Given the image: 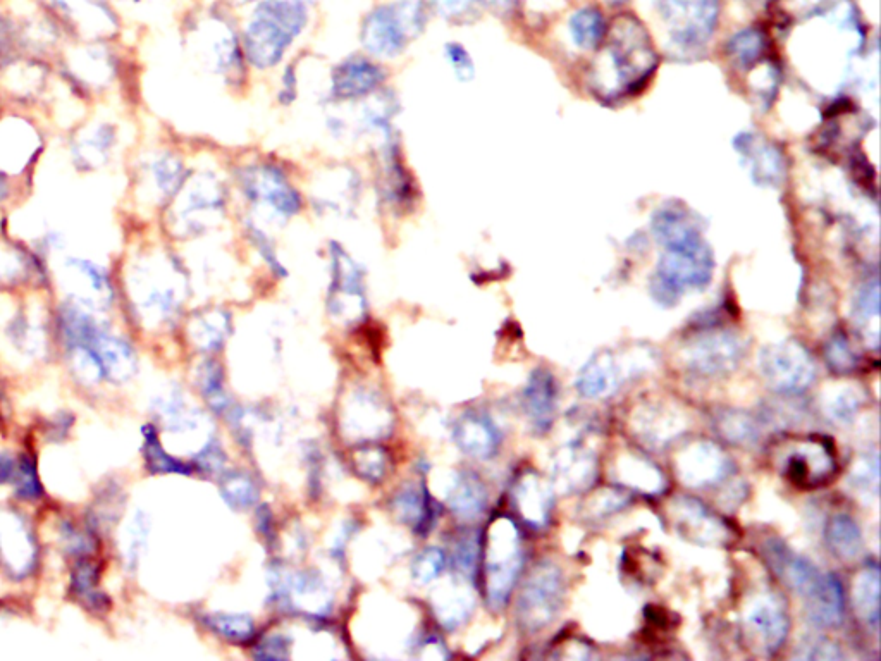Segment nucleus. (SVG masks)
I'll return each instance as SVG.
<instances>
[{"label":"nucleus","mask_w":881,"mask_h":661,"mask_svg":"<svg viewBox=\"0 0 881 661\" xmlns=\"http://www.w3.org/2000/svg\"><path fill=\"white\" fill-rule=\"evenodd\" d=\"M307 23L309 13L302 0H262L243 33L245 57L257 69L278 66Z\"/></svg>","instance_id":"nucleus-1"},{"label":"nucleus","mask_w":881,"mask_h":661,"mask_svg":"<svg viewBox=\"0 0 881 661\" xmlns=\"http://www.w3.org/2000/svg\"><path fill=\"white\" fill-rule=\"evenodd\" d=\"M715 255L709 245L699 240L665 248L649 279V291L661 307H675L687 291H701L711 283Z\"/></svg>","instance_id":"nucleus-2"},{"label":"nucleus","mask_w":881,"mask_h":661,"mask_svg":"<svg viewBox=\"0 0 881 661\" xmlns=\"http://www.w3.org/2000/svg\"><path fill=\"white\" fill-rule=\"evenodd\" d=\"M427 23V9L419 0H398L377 6L364 19L362 42L377 57H398L419 37Z\"/></svg>","instance_id":"nucleus-3"},{"label":"nucleus","mask_w":881,"mask_h":661,"mask_svg":"<svg viewBox=\"0 0 881 661\" xmlns=\"http://www.w3.org/2000/svg\"><path fill=\"white\" fill-rule=\"evenodd\" d=\"M565 591V575L556 563L544 560L536 565L518 594V627L527 634L544 631L561 612Z\"/></svg>","instance_id":"nucleus-4"},{"label":"nucleus","mask_w":881,"mask_h":661,"mask_svg":"<svg viewBox=\"0 0 881 661\" xmlns=\"http://www.w3.org/2000/svg\"><path fill=\"white\" fill-rule=\"evenodd\" d=\"M522 570V543L513 520L500 517L487 532L486 591L487 601L500 610L512 594Z\"/></svg>","instance_id":"nucleus-5"},{"label":"nucleus","mask_w":881,"mask_h":661,"mask_svg":"<svg viewBox=\"0 0 881 661\" xmlns=\"http://www.w3.org/2000/svg\"><path fill=\"white\" fill-rule=\"evenodd\" d=\"M758 365L764 383L778 395H802L816 379L814 359L808 348L797 340L777 341L764 346L759 353Z\"/></svg>","instance_id":"nucleus-6"},{"label":"nucleus","mask_w":881,"mask_h":661,"mask_svg":"<svg viewBox=\"0 0 881 661\" xmlns=\"http://www.w3.org/2000/svg\"><path fill=\"white\" fill-rule=\"evenodd\" d=\"M238 181L241 192L253 207L279 221H288L302 211V195L279 167L272 164L245 167Z\"/></svg>","instance_id":"nucleus-7"},{"label":"nucleus","mask_w":881,"mask_h":661,"mask_svg":"<svg viewBox=\"0 0 881 661\" xmlns=\"http://www.w3.org/2000/svg\"><path fill=\"white\" fill-rule=\"evenodd\" d=\"M670 40L684 54H696L708 44L718 21V0H658Z\"/></svg>","instance_id":"nucleus-8"},{"label":"nucleus","mask_w":881,"mask_h":661,"mask_svg":"<svg viewBox=\"0 0 881 661\" xmlns=\"http://www.w3.org/2000/svg\"><path fill=\"white\" fill-rule=\"evenodd\" d=\"M746 355V343L739 334L716 329L697 334L685 345L682 359L689 371L699 376H725L735 371Z\"/></svg>","instance_id":"nucleus-9"},{"label":"nucleus","mask_w":881,"mask_h":661,"mask_svg":"<svg viewBox=\"0 0 881 661\" xmlns=\"http://www.w3.org/2000/svg\"><path fill=\"white\" fill-rule=\"evenodd\" d=\"M327 307L339 322H357L365 316L364 269L353 260L345 248L331 245V285L327 293Z\"/></svg>","instance_id":"nucleus-10"},{"label":"nucleus","mask_w":881,"mask_h":661,"mask_svg":"<svg viewBox=\"0 0 881 661\" xmlns=\"http://www.w3.org/2000/svg\"><path fill=\"white\" fill-rule=\"evenodd\" d=\"M627 28L629 30H622V33L618 30L620 37L615 38L610 47V62L620 93L635 92V88L642 87L656 68V54L646 37L641 40L644 35L641 28Z\"/></svg>","instance_id":"nucleus-11"},{"label":"nucleus","mask_w":881,"mask_h":661,"mask_svg":"<svg viewBox=\"0 0 881 661\" xmlns=\"http://www.w3.org/2000/svg\"><path fill=\"white\" fill-rule=\"evenodd\" d=\"M646 357V355H644ZM647 365H641V359L634 364V359L625 360L613 350L594 353L575 377V390L584 398L601 400L615 395L625 379L634 376V371H646Z\"/></svg>","instance_id":"nucleus-12"},{"label":"nucleus","mask_w":881,"mask_h":661,"mask_svg":"<svg viewBox=\"0 0 881 661\" xmlns=\"http://www.w3.org/2000/svg\"><path fill=\"white\" fill-rule=\"evenodd\" d=\"M787 610L775 594H759L744 613V634L752 649L775 655L789 634Z\"/></svg>","instance_id":"nucleus-13"},{"label":"nucleus","mask_w":881,"mask_h":661,"mask_svg":"<svg viewBox=\"0 0 881 661\" xmlns=\"http://www.w3.org/2000/svg\"><path fill=\"white\" fill-rule=\"evenodd\" d=\"M269 584L274 600L295 606L296 610L314 617H324L333 605V596L321 575L315 572L290 574L284 570H272Z\"/></svg>","instance_id":"nucleus-14"},{"label":"nucleus","mask_w":881,"mask_h":661,"mask_svg":"<svg viewBox=\"0 0 881 661\" xmlns=\"http://www.w3.org/2000/svg\"><path fill=\"white\" fill-rule=\"evenodd\" d=\"M675 470L680 481L689 488H709L730 476L732 460L713 441H694L678 451Z\"/></svg>","instance_id":"nucleus-15"},{"label":"nucleus","mask_w":881,"mask_h":661,"mask_svg":"<svg viewBox=\"0 0 881 661\" xmlns=\"http://www.w3.org/2000/svg\"><path fill=\"white\" fill-rule=\"evenodd\" d=\"M783 476L797 488H818L837 472L830 448L818 439H802L789 446L782 457Z\"/></svg>","instance_id":"nucleus-16"},{"label":"nucleus","mask_w":881,"mask_h":661,"mask_svg":"<svg viewBox=\"0 0 881 661\" xmlns=\"http://www.w3.org/2000/svg\"><path fill=\"white\" fill-rule=\"evenodd\" d=\"M630 426L641 443L660 450L685 433L687 417L675 403L649 400L632 412Z\"/></svg>","instance_id":"nucleus-17"},{"label":"nucleus","mask_w":881,"mask_h":661,"mask_svg":"<svg viewBox=\"0 0 881 661\" xmlns=\"http://www.w3.org/2000/svg\"><path fill=\"white\" fill-rule=\"evenodd\" d=\"M670 513L675 531L691 543L721 546L730 541L732 531L727 524L696 498H677L672 503Z\"/></svg>","instance_id":"nucleus-18"},{"label":"nucleus","mask_w":881,"mask_h":661,"mask_svg":"<svg viewBox=\"0 0 881 661\" xmlns=\"http://www.w3.org/2000/svg\"><path fill=\"white\" fill-rule=\"evenodd\" d=\"M763 555L778 579L802 600L820 584L825 575L808 556L799 555L782 539H768L763 544Z\"/></svg>","instance_id":"nucleus-19"},{"label":"nucleus","mask_w":881,"mask_h":661,"mask_svg":"<svg viewBox=\"0 0 881 661\" xmlns=\"http://www.w3.org/2000/svg\"><path fill=\"white\" fill-rule=\"evenodd\" d=\"M598 477V455L579 441L561 446L553 458V488L561 495H577Z\"/></svg>","instance_id":"nucleus-20"},{"label":"nucleus","mask_w":881,"mask_h":661,"mask_svg":"<svg viewBox=\"0 0 881 661\" xmlns=\"http://www.w3.org/2000/svg\"><path fill=\"white\" fill-rule=\"evenodd\" d=\"M734 149L756 185L768 188L782 185L785 180V159L773 143L756 133L744 131L735 136Z\"/></svg>","instance_id":"nucleus-21"},{"label":"nucleus","mask_w":881,"mask_h":661,"mask_svg":"<svg viewBox=\"0 0 881 661\" xmlns=\"http://www.w3.org/2000/svg\"><path fill=\"white\" fill-rule=\"evenodd\" d=\"M386 75L369 57L352 56L339 62L331 73L329 97L333 102L365 99L381 87Z\"/></svg>","instance_id":"nucleus-22"},{"label":"nucleus","mask_w":881,"mask_h":661,"mask_svg":"<svg viewBox=\"0 0 881 661\" xmlns=\"http://www.w3.org/2000/svg\"><path fill=\"white\" fill-rule=\"evenodd\" d=\"M382 167L379 176V193L389 209L407 212L417 198L415 181L403 162L400 145L395 138L382 143Z\"/></svg>","instance_id":"nucleus-23"},{"label":"nucleus","mask_w":881,"mask_h":661,"mask_svg":"<svg viewBox=\"0 0 881 661\" xmlns=\"http://www.w3.org/2000/svg\"><path fill=\"white\" fill-rule=\"evenodd\" d=\"M525 415L537 434L548 433L558 408V383L553 372L536 369L525 384L522 395Z\"/></svg>","instance_id":"nucleus-24"},{"label":"nucleus","mask_w":881,"mask_h":661,"mask_svg":"<svg viewBox=\"0 0 881 661\" xmlns=\"http://www.w3.org/2000/svg\"><path fill=\"white\" fill-rule=\"evenodd\" d=\"M453 439L463 453L481 460L494 457L501 445L500 429L481 412H465L456 421Z\"/></svg>","instance_id":"nucleus-25"},{"label":"nucleus","mask_w":881,"mask_h":661,"mask_svg":"<svg viewBox=\"0 0 881 661\" xmlns=\"http://www.w3.org/2000/svg\"><path fill=\"white\" fill-rule=\"evenodd\" d=\"M513 500L522 519L530 526L541 529L548 524L555 505L553 484L529 470L515 484Z\"/></svg>","instance_id":"nucleus-26"},{"label":"nucleus","mask_w":881,"mask_h":661,"mask_svg":"<svg viewBox=\"0 0 881 661\" xmlns=\"http://www.w3.org/2000/svg\"><path fill=\"white\" fill-rule=\"evenodd\" d=\"M224 211L226 195L221 183L212 176H205L202 180L195 181L190 192L186 193L185 209L181 211V216L190 229L202 231L214 223L216 217L222 216Z\"/></svg>","instance_id":"nucleus-27"},{"label":"nucleus","mask_w":881,"mask_h":661,"mask_svg":"<svg viewBox=\"0 0 881 661\" xmlns=\"http://www.w3.org/2000/svg\"><path fill=\"white\" fill-rule=\"evenodd\" d=\"M802 601L806 615L816 627L835 629L844 622V589L835 575H823L820 584Z\"/></svg>","instance_id":"nucleus-28"},{"label":"nucleus","mask_w":881,"mask_h":661,"mask_svg":"<svg viewBox=\"0 0 881 661\" xmlns=\"http://www.w3.org/2000/svg\"><path fill=\"white\" fill-rule=\"evenodd\" d=\"M613 474L617 482L642 495H660L666 489V477L660 467L635 453H622L613 465Z\"/></svg>","instance_id":"nucleus-29"},{"label":"nucleus","mask_w":881,"mask_h":661,"mask_svg":"<svg viewBox=\"0 0 881 661\" xmlns=\"http://www.w3.org/2000/svg\"><path fill=\"white\" fill-rule=\"evenodd\" d=\"M653 235L663 248L677 247L703 238L701 226L694 214L677 205H665L656 211L653 216Z\"/></svg>","instance_id":"nucleus-30"},{"label":"nucleus","mask_w":881,"mask_h":661,"mask_svg":"<svg viewBox=\"0 0 881 661\" xmlns=\"http://www.w3.org/2000/svg\"><path fill=\"white\" fill-rule=\"evenodd\" d=\"M446 496L451 512L463 520L477 519L487 507L486 486L472 472L456 474Z\"/></svg>","instance_id":"nucleus-31"},{"label":"nucleus","mask_w":881,"mask_h":661,"mask_svg":"<svg viewBox=\"0 0 881 661\" xmlns=\"http://www.w3.org/2000/svg\"><path fill=\"white\" fill-rule=\"evenodd\" d=\"M825 541L828 550L837 556L838 560L852 562L861 556L864 550V539L861 527L857 526L856 520L849 513H835L828 520L825 529Z\"/></svg>","instance_id":"nucleus-32"},{"label":"nucleus","mask_w":881,"mask_h":661,"mask_svg":"<svg viewBox=\"0 0 881 661\" xmlns=\"http://www.w3.org/2000/svg\"><path fill=\"white\" fill-rule=\"evenodd\" d=\"M852 603L859 618L873 631L880 625V569L876 563H869L852 584Z\"/></svg>","instance_id":"nucleus-33"},{"label":"nucleus","mask_w":881,"mask_h":661,"mask_svg":"<svg viewBox=\"0 0 881 661\" xmlns=\"http://www.w3.org/2000/svg\"><path fill=\"white\" fill-rule=\"evenodd\" d=\"M398 517L413 531L424 534L434 522V503L426 488L405 486L393 501Z\"/></svg>","instance_id":"nucleus-34"},{"label":"nucleus","mask_w":881,"mask_h":661,"mask_svg":"<svg viewBox=\"0 0 881 661\" xmlns=\"http://www.w3.org/2000/svg\"><path fill=\"white\" fill-rule=\"evenodd\" d=\"M715 431L721 439L735 446L758 445L761 439V426L758 419L742 410L727 408L715 414Z\"/></svg>","instance_id":"nucleus-35"},{"label":"nucleus","mask_w":881,"mask_h":661,"mask_svg":"<svg viewBox=\"0 0 881 661\" xmlns=\"http://www.w3.org/2000/svg\"><path fill=\"white\" fill-rule=\"evenodd\" d=\"M854 317L864 334V340L873 350L880 345V285L878 279L869 281L857 293Z\"/></svg>","instance_id":"nucleus-36"},{"label":"nucleus","mask_w":881,"mask_h":661,"mask_svg":"<svg viewBox=\"0 0 881 661\" xmlns=\"http://www.w3.org/2000/svg\"><path fill=\"white\" fill-rule=\"evenodd\" d=\"M864 405L863 391L852 384H840L825 391L823 412L838 426H849Z\"/></svg>","instance_id":"nucleus-37"},{"label":"nucleus","mask_w":881,"mask_h":661,"mask_svg":"<svg viewBox=\"0 0 881 661\" xmlns=\"http://www.w3.org/2000/svg\"><path fill=\"white\" fill-rule=\"evenodd\" d=\"M331 180L333 181L324 180V190L317 192V205L334 212L353 207L357 202L360 185L357 174L350 169H341L338 174L331 176Z\"/></svg>","instance_id":"nucleus-38"},{"label":"nucleus","mask_w":881,"mask_h":661,"mask_svg":"<svg viewBox=\"0 0 881 661\" xmlns=\"http://www.w3.org/2000/svg\"><path fill=\"white\" fill-rule=\"evenodd\" d=\"M474 606V596H472L469 589H465L462 586H451L436 601L434 610H436L439 622L446 629H456L458 625H462L472 615Z\"/></svg>","instance_id":"nucleus-39"},{"label":"nucleus","mask_w":881,"mask_h":661,"mask_svg":"<svg viewBox=\"0 0 881 661\" xmlns=\"http://www.w3.org/2000/svg\"><path fill=\"white\" fill-rule=\"evenodd\" d=\"M570 33L580 49H596L606 33L603 14L594 7L580 9L570 19Z\"/></svg>","instance_id":"nucleus-40"},{"label":"nucleus","mask_w":881,"mask_h":661,"mask_svg":"<svg viewBox=\"0 0 881 661\" xmlns=\"http://www.w3.org/2000/svg\"><path fill=\"white\" fill-rule=\"evenodd\" d=\"M852 489L864 496V498H873L876 500L880 495V457L878 451L866 453L863 458H859L851 470L849 476Z\"/></svg>","instance_id":"nucleus-41"},{"label":"nucleus","mask_w":881,"mask_h":661,"mask_svg":"<svg viewBox=\"0 0 881 661\" xmlns=\"http://www.w3.org/2000/svg\"><path fill=\"white\" fill-rule=\"evenodd\" d=\"M198 348L212 352L224 343L229 333V316L224 312H210L200 317L191 329Z\"/></svg>","instance_id":"nucleus-42"},{"label":"nucleus","mask_w":881,"mask_h":661,"mask_svg":"<svg viewBox=\"0 0 881 661\" xmlns=\"http://www.w3.org/2000/svg\"><path fill=\"white\" fill-rule=\"evenodd\" d=\"M222 498L229 507L236 510H245L255 505L259 498V489L255 486L252 477L243 472H229L221 482Z\"/></svg>","instance_id":"nucleus-43"},{"label":"nucleus","mask_w":881,"mask_h":661,"mask_svg":"<svg viewBox=\"0 0 881 661\" xmlns=\"http://www.w3.org/2000/svg\"><path fill=\"white\" fill-rule=\"evenodd\" d=\"M143 436H145L143 453H145L148 469L152 470V472H161V474H171V472H174V474H190V467L188 465L179 462L178 458L167 455L161 443H159L154 427L145 426Z\"/></svg>","instance_id":"nucleus-44"},{"label":"nucleus","mask_w":881,"mask_h":661,"mask_svg":"<svg viewBox=\"0 0 881 661\" xmlns=\"http://www.w3.org/2000/svg\"><path fill=\"white\" fill-rule=\"evenodd\" d=\"M764 35L759 30H744L728 40V54L740 69H749L763 54Z\"/></svg>","instance_id":"nucleus-45"},{"label":"nucleus","mask_w":881,"mask_h":661,"mask_svg":"<svg viewBox=\"0 0 881 661\" xmlns=\"http://www.w3.org/2000/svg\"><path fill=\"white\" fill-rule=\"evenodd\" d=\"M629 503L630 495L627 491L618 488H603L584 501L582 510L586 513L587 519H606L613 513L623 510Z\"/></svg>","instance_id":"nucleus-46"},{"label":"nucleus","mask_w":881,"mask_h":661,"mask_svg":"<svg viewBox=\"0 0 881 661\" xmlns=\"http://www.w3.org/2000/svg\"><path fill=\"white\" fill-rule=\"evenodd\" d=\"M205 622L212 631L217 632L219 636L235 641V643H245L253 636L252 618L247 615H235V613H214L210 617L205 618Z\"/></svg>","instance_id":"nucleus-47"},{"label":"nucleus","mask_w":881,"mask_h":661,"mask_svg":"<svg viewBox=\"0 0 881 661\" xmlns=\"http://www.w3.org/2000/svg\"><path fill=\"white\" fill-rule=\"evenodd\" d=\"M826 362L837 374H851L859 365V353L844 333L833 334L825 345Z\"/></svg>","instance_id":"nucleus-48"},{"label":"nucleus","mask_w":881,"mask_h":661,"mask_svg":"<svg viewBox=\"0 0 881 661\" xmlns=\"http://www.w3.org/2000/svg\"><path fill=\"white\" fill-rule=\"evenodd\" d=\"M95 581H97V575H95L92 563L81 562L74 569L73 593L76 596H80L81 601L88 608H93L95 612H100V610H105L109 606V600L100 591H95Z\"/></svg>","instance_id":"nucleus-49"},{"label":"nucleus","mask_w":881,"mask_h":661,"mask_svg":"<svg viewBox=\"0 0 881 661\" xmlns=\"http://www.w3.org/2000/svg\"><path fill=\"white\" fill-rule=\"evenodd\" d=\"M353 465L362 479L379 482L386 476L388 457L377 446H364L353 453Z\"/></svg>","instance_id":"nucleus-50"},{"label":"nucleus","mask_w":881,"mask_h":661,"mask_svg":"<svg viewBox=\"0 0 881 661\" xmlns=\"http://www.w3.org/2000/svg\"><path fill=\"white\" fill-rule=\"evenodd\" d=\"M16 495L23 500H37L42 495V486L38 481L37 467L28 455L21 457L13 474Z\"/></svg>","instance_id":"nucleus-51"},{"label":"nucleus","mask_w":881,"mask_h":661,"mask_svg":"<svg viewBox=\"0 0 881 661\" xmlns=\"http://www.w3.org/2000/svg\"><path fill=\"white\" fill-rule=\"evenodd\" d=\"M200 390L204 393L210 407L222 412L228 408V398L222 388V372L219 365L214 362H207L200 372Z\"/></svg>","instance_id":"nucleus-52"},{"label":"nucleus","mask_w":881,"mask_h":661,"mask_svg":"<svg viewBox=\"0 0 881 661\" xmlns=\"http://www.w3.org/2000/svg\"><path fill=\"white\" fill-rule=\"evenodd\" d=\"M446 556L438 548H427L412 563V575L419 584H431L444 570Z\"/></svg>","instance_id":"nucleus-53"},{"label":"nucleus","mask_w":881,"mask_h":661,"mask_svg":"<svg viewBox=\"0 0 881 661\" xmlns=\"http://www.w3.org/2000/svg\"><path fill=\"white\" fill-rule=\"evenodd\" d=\"M444 59L448 62L456 80L463 81V83L474 80V59L470 56L469 50L465 49V45L458 44V42L444 45Z\"/></svg>","instance_id":"nucleus-54"},{"label":"nucleus","mask_w":881,"mask_h":661,"mask_svg":"<svg viewBox=\"0 0 881 661\" xmlns=\"http://www.w3.org/2000/svg\"><path fill=\"white\" fill-rule=\"evenodd\" d=\"M797 658L801 660H840L844 658V653L838 644L833 643L826 637H813L802 641L801 646H797Z\"/></svg>","instance_id":"nucleus-55"},{"label":"nucleus","mask_w":881,"mask_h":661,"mask_svg":"<svg viewBox=\"0 0 881 661\" xmlns=\"http://www.w3.org/2000/svg\"><path fill=\"white\" fill-rule=\"evenodd\" d=\"M247 235L252 241L253 247L259 250V254L264 257L265 262H267V266H271L272 271L276 276H283L284 267L281 262H279L278 252H276V247H274V243H272L271 238L265 235L264 231L257 226V224L247 223Z\"/></svg>","instance_id":"nucleus-56"},{"label":"nucleus","mask_w":881,"mask_h":661,"mask_svg":"<svg viewBox=\"0 0 881 661\" xmlns=\"http://www.w3.org/2000/svg\"><path fill=\"white\" fill-rule=\"evenodd\" d=\"M429 2L443 18L463 21L477 11L482 0H429Z\"/></svg>","instance_id":"nucleus-57"},{"label":"nucleus","mask_w":881,"mask_h":661,"mask_svg":"<svg viewBox=\"0 0 881 661\" xmlns=\"http://www.w3.org/2000/svg\"><path fill=\"white\" fill-rule=\"evenodd\" d=\"M477 543L474 539L465 538L456 544L455 548V567L458 572L463 575H470L475 570L477 563Z\"/></svg>","instance_id":"nucleus-58"},{"label":"nucleus","mask_w":881,"mask_h":661,"mask_svg":"<svg viewBox=\"0 0 881 661\" xmlns=\"http://www.w3.org/2000/svg\"><path fill=\"white\" fill-rule=\"evenodd\" d=\"M224 462H226V458H224L221 446L217 445V443H210V445L205 446L204 450L198 453V467L207 470V472H217V470H221Z\"/></svg>","instance_id":"nucleus-59"},{"label":"nucleus","mask_w":881,"mask_h":661,"mask_svg":"<svg viewBox=\"0 0 881 661\" xmlns=\"http://www.w3.org/2000/svg\"><path fill=\"white\" fill-rule=\"evenodd\" d=\"M298 78H296L295 69L288 66L286 71H284V75L281 76V90L278 93V99L281 104L284 106H290L296 100V95H298Z\"/></svg>","instance_id":"nucleus-60"},{"label":"nucleus","mask_w":881,"mask_h":661,"mask_svg":"<svg viewBox=\"0 0 881 661\" xmlns=\"http://www.w3.org/2000/svg\"><path fill=\"white\" fill-rule=\"evenodd\" d=\"M286 649H288V644H286V639L284 637H269L267 641L260 644L259 651H257V656L259 658H271V660H281V658H288V653H286Z\"/></svg>","instance_id":"nucleus-61"},{"label":"nucleus","mask_w":881,"mask_h":661,"mask_svg":"<svg viewBox=\"0 0 881 661\" xmlns=\"http://www.w3.org/2000/svg\"><path fill=\"white\" fill-rule=\"evenodd\" d=\"M14 469H16V462L13 458L6 453H0V484L13 479Z\"/></svg>","instance_id":"nucleus-62"},{"label":"nucleus","mask_w":881,"mask_h":661,"mask_svg":"<svg viewBox=\"0 0 881 661\" xmlns=\"http://www.w3.org/2000/svg\"><path fill=\"white\" fill-rule=\"evenodd\" d=\"M487 6L493 7L494 11H508L515 0H484Z\"/></svg>","instance_id":"nucleus-63"},{"label":"nucleus","mask_w":881,"mask_h":661,"mask_svg":"<svg viewBox=\"0 0 881 661\" xmlns=\"http://www.w3.org/2000/svg\"><path fill=\"white\" fill-rule=\"evenodd\" d=\"M236 2H240V4H245V2H250V0H236Z\"/></svg>","instance_id":"nucleus-64"}]
</instances>
